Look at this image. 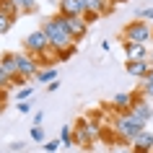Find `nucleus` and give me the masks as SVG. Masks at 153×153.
I'll return each mask as SVG.
<instances>
[{
    "label": "nucleus",
    "instance_id": "nucleus-13",
    "mask_svg": "<svg viewBox=\"0 0 153 153\" xmlns=\"http://www.w3.org/2000/svg\"><path fill=\"white\" fill-rule=\"evenodd\" d=\"M132 153H153V135L148 132V130H143V132L135 137V143H132Z\"/></svg>",
    "mask_w": 153,
    "mask_h": 153
},
{
    "label": "nucleus",
    "instance_id": "nucleus-27",
    "mask_svg": "<svg viewBox=\"0 0 153 153\" xmlns=\"http://www.w3.org/2000/svg\"><path fill=\"white\" fill-rule=\"evenodd\" d=\"M16 109H18L21 114H29V112H31V101H18Z\"/></svg>",
    "mask_w": 153,
    "mask_h": 153
},
{
    "label": "nucleus",
    "instance_id": "nucleus-36",
    "mask_svg": "<svg viewBox=\"0 0 153 153\" xmlns=\"http://www.w3.org/2000/svg\"><path fill=\"white\" fill-rule=\"evenodd\" d=\"M3 106H5V104H3V101H0V112H3Z\"/></svg>",
    "mask_w": 153,
    "mask_h": 153
},
{
    "label": "nucleus",
    "instance_id": "nucleus-10",
    "mask_svg": "<svg viewBox=\"0 0 153 153\" xmlns=\"http://www.w3.org/2000/svg\"><path fill=\"white\" fill-rule=\"evenodd\" d=\"M130 112L135 114L140 122H145V125L153 120V106H151V101H148V99H135V104H132V109H130Z\"/></svg>",
    "mask_w": 153,
    "mask_h": 153
},
{
    "label": "nucleus",
    "instance_id": "nucleus-31",
    "mask_svg": "<svg viewBox=\"0 0 153 153\" xmlns=\"http://www.w3.org/2000/svg\"><path fill=\"white\" fill-rule=\"evenodd\" d=\"M109 47H112V42H109V39L101 42V49H104V52H109Z\"/></svg>",
    "mask_w": 153,
    "mask_h": 153
},
{
    "label": "nucleus",
    "instance_id": "nucleus-4",
    "mask_svg": "<svg viewBox=\"0 0 153 153\" xmlns=\"http://www.w3.org/2000/svg\"><path fill=\"white\" fill-rule=\"evenodd\" d=\"M101 135V127H99L96 122H91L88 117H83L81 122H78V127H75V132H73V143L83 145V148H91L94 145V140Z\"/></svg>",
    "mask_w": 153,
    "mask_h": 153
},
{
    "label": "nucleus",
    "instance_id": "nucleus-19",
    "mask_svg": "<svg viewBox=\"0 0 153 153\" xmlns=\"http://www.w3.org/2000/svg\"><path fill=\"white\" fill-rule=\"evenodd\" d=\"M143 96L153 99V73H148V75L143 78Z\"/></svg>",
    "mask_w": 153,
    "mask_h": 153
},
{
    "label": "nucleus",
    "instance_id": "nucleus-5",
    "mask_svg": "<svg viewBox=\"0 0 153 153\" xmlns=\"http://www.w3.org/2000/svg\"><path fill=\"white\" fill-rule=\"evenodd\" d=\"M24 49L29 52V55L39 57L42 52H47V49H52V47H49V39H47V34L42 31V29H36V31H31V34H29V36L24 39Z\"/></svg>",
    "mask_w": 153,
    "mask_h": 153
},
{
    "label": "nucleus",
    "instance_id": "nucleus-28",
    "mask_svg": "<svg viewBox=\"0 0 153 153\" xmlns=\"http://www.w3.org/2000/svg\"><path fill=\"white\" fill-rule=\"evenodd\" d=\"M57 88H60V81H52V83H49V86H47V91H49V94H55Z\"/></svg>",
    "mask_w": 153,
    "mask_h": 153
},
{
    "label": "nucleus",
    "instance_id": "nucleus-35",
    "mask_svg": "<svg viewBox=\"0 0 153 153\" xmlns=\"http://www.w3.org/2000/svg\"><path fill=\"white\" fill-rule=\"evenodd\" d=\"M104 3H106V5H114V3H112V0H104Z\"/></svg>",
    "mask_w": 153,
    "mask_h": 153
},
{
    "label": "nucleus",
    "instance_id": "nucleus-15",
    "mask_svg": "<svg viewBox=\"0 0 153 153\" xmlns=\"http://www.w3.org/2000/svg\"><path fill=\"white\" fill-rule=\"evenodd\" d=\"M18 5V10H21V16H31V13H36L39 10V3L36 0H13Z\"/></svg>",
    "mask_w": 153,
    "mask_h": 153
},
{
    "label": "nucleus",
    "instance_id": "nucleus-6",
    "mask_svg": "<svg viewBox=\"0 0 153 153\" xmlns=\"http://www.w3.org/2000/svg\"><path fill=\"white\" fill-rule=\"evenodd\" d=\"M16 62H18V75L21 78H36L39 75V62H36V57L29 55V52H16Z\"/></svg>",
    "mask_w": 153,
    "mask_h": 153
},
{
    "label": "nucleus",
    "instance_id": "nucleus-21",
    "mask_svg": "<svg viewBox=\"0 0 153 153\" xmlns=\"http://www.w3.org/2000/svg\"><path fill=\"white\" fill-rule=\"evenodd\" d=\"M31 140H34V143H47V140H44V130H42V125H34V127H31Z\"/></svg>",
    "mask_w": 153,
    "mask_h": 153
},
{
    "label": "nucleus",
    "instance_id": "nucleus-3",
    "mask_svg": "<svg viewBox=\"0 0 153 153\" xmlns=\"http://www.w3.org/2000/svg\"><path fill=\"white\" fill-rule=\"evenodd\" d=\"M151 36H153V29L145 21H137V18L122 29V42L125 44H148Z\"/></svg>",
    "mask_w": 153,
    "mask_h": 153
},
{
    "label": "nucleus",
    "instance_id": "nucleus-33",
    "mask_svg": "<svg viewBox=\"0 0 153 153\" xmlns=\"http://www.w3.org/2000/svg\"><path fill=\"white\" fill-rule=\"evenodd\" d=\"M151 73H153V55H151Z\"/></svg>",
    "mask_w": 153,
    "mask_h": 153
},
{
    "label": "nucleus",
    "instance_id": "nucleus-1",
    "mask_svg": "<svg viewBox=\"0 0 153 153\" xmlns=\"http://www.w3.org/2000/svg\"><path fill=\"white\" fill-rule=\"evenodd\" d=\"M143 130H145V122H140L132 112H122V114H117V117L112 120V132L117 135L120 143L130 145V148H132L135 137L140 135Z\"/></svg>",
    "mask_w": 153,
    "mask_h": 153
},
{
    "label": "nucleus",
    "instance_id": "nucleus-18",
    "mask_svg": "<svg viewBox=\"0 0 153 153\" xmlns=\"http://www.w3.org/2000/svg\"><path fill=\"white\" fill-rule=\"evenodd\" d=\"M36 81H42V83H52V81H57V70L55 68H44V70H39V75H36Z\"/></svg>",
    "mask_w": 153,
    "mask_h": 153
},
{
    "label": "nucleus",
    "instance_id": "nucleus-7",
    "mask_svg": "<svg viewBox=\"0 0 153 153\" xmlns=\"http://www.w3.org/2000/svg\"><path fill=\"white\" fill-rule=\"evenodd\" d=\"M57 13L65 16V18H83L86 8H83L81 0H60L57 3Z\"/></svg>",
    "mask_w": 153,
    "mask_h": 153
},
{
    "label": "nucleus",
    "instance_id": "nucleus-2",
    "mask_svg": "<svg viewBox=\"0 0 153 153\" xmlns=\"http://www.w3.org/2000/svg\"><path fill=\"white\" fill-rule=\"evenodd\" d=\"M42 31L47 34L49 47L55 49V52H62V49H73V47H75V39H73L70 31L65 29L62 16H60V13H57V16H52V18H47V21L42 24Z\"/></svg>",
    "mask_w": 153,
    "mask_h": 153
},
{
    "label": "nucleus",
    "instance_id": "nucleus-22",
    "mask_svg": "<svg viewBox=\"0 0 153 153\" xmlns=\"http://www.w3.org/2000/svg\"><path fill=\"white\" fill-rule=\"evenodd\" d=\"M31 96H34V86H24V88H21V91L16 94V99H18V101H29Z\"/></svg>",
    "mask_w": 153,
    "mask_h": 153
},
{
    "label": "nucleus",
    "instance_id": "nucleus-24",
    "mask_svg": "<svg viewBox=\"0 0 153 153\" xmlns=\"http://www.w3.org/2000/svg\"><path fill=\"white\" fill-rule=\"evenodd\" d=\"M73 55H75V47H73V49H62V52H55V60H60V62H65V60H70Z\"/></svg>",
    "mask_w": 153,
    "mask_h": 153
},
{
    "label": "nucleus",
    "instance_id": "nucleus-23",
    "mask_svg": "<svg viewBox=\"0 0 153 153\" xmlns=\"http://www.w3.org/2000/svg\"><path fill=\"white\" fill-rule=\"evenodd\" d=\"M135 18L137 21H153V8H140L135 13Z\"/></svg>",
    "mask_w": 153,
    "mask_h": 153
},
{
    "label": "nucleus",
    "instance_id": "nucleus-25",
    "mask_svg": "<svg viewBox=\"0 0 153 153\" xmlns=\"http://www.w3.org/2000/svg\"><path fill=\"white\" fill-rule=\"evenodd\" d=\"M42 148H44L47 153H55V151H60V148H62V143H60V140H47Z\"/></svg>",
    "mask_w": 153,
    "mask_h": 153
},
{
    "label": "nucleus",
    "instance_id": "nucleus-34",
    "mask_svg": "<svg viewBox=\"0 0 153 153\" xmlns=\"http://www.w3.org/2000/svg\"><path fill=\"white\" fill-rule=\"evenodd\" d=\"M47 3H52V5H55V3H60V0H47Z\"/></svg>",
    "mask_w": 153,
    "mask_h": 153
},
{
    "label": "nucleus",
    "instance_id": "nucleus-11",
    "mask_svg": "<svg viewBox=\"0 0 153 153\" xmlns=\"http://www.w3.org/2000/svg\"><path fill=\"white\" fill-rule=\"evenodd\" d=\"M135 99H137L135 94H114L109 104H112V109H114L117 114H122V112H130V109H132Z\"/></svg>",
    "mask_w": 153,
    "mask_h": 153
},
{
    "label": "nucleus",
    "instance_id": "nucleus-30",
    "mask_svg": "<svg viewBox=\"0 0 153 153\" xmlns=\"http://www.w3.org/2000/svg\"><path fill=\"white\" fill-rule=\"evenodd\" d=\"M42 120H44V114H42V112L34 114V125H42Z\"/></svg>",
    "mask_w": 153,
    "mask_h": 153
},
{
    "label": "nucleus",
    "instance_id": "nucleus-20",
    "mask_svg": "<svg viewBox=\"0 0 153 153\" xmlns=\"http://www.w3.org/2000/svg\"><path fill=\"white\" fill-rule=\"evenodd\" d=\"M10 26H13V18H8L5 13H0V36H3V34H8Z\"/></svg>",
    "mask_w": 153,
    "mask_h": 153
},
{
    "label": "nucleus",
    "instance_id": "nucleus-12",
    "mask_svg": "<svg viewBox=\"0 0 153 153\" xmlns=\"http://www.w3.org/2000/svg\"><path fill=\"white\" fill-rule=\"evenodd\" d=\"M0 68H3V73L8 75L10 81H16V78H18V62H16V52H5V55L0 57Z\"/></svg>",
    "mask_w": 153,
    "mask_h": 153
},
{
    "label": "nucleus",
    "instance_id": "nucleus-17",
    "mask_svg": "<svg viewBox=\"0 0 153 153\" xmlns=\"http://www.w3.org/2000/svg\"><path fill=\"white\" fill-rule=\"evenodd\" d=\"M60 143L65 145V148H70L73 143V125H62V130H60Z\"/></svg>",
    "mask_w": 153,
    "mask_h": 153
},
{
    "label": "nucleus",
    "instance_id": "nucleus-8",
    "mask_svg": "<svg viewBox=\"0 0 153 153\" xmlns=\"http://www.w3.org/2000/svg\"><path fill=\"white\" fill-rule=\"evenodd\" d=\"M62 24H65V29L70 31V36H73L75 42L83 39V36H86V31H88L86 18H65V16H62Z\"/></svg>",
    "mask_w": 153,
    "mask_h": 153
},
{
    "label": "nucleus",
    "instance_id": "nucleus-9",
    "mask_svg": "<svg viewBox=\"0 0 153 153\" xmlns=\"http://www.w3.org/2000/svg\"><path fill=\"white\" fill-rule=\"evenodd\" d=\"M125 47V62H140V60H151L145 44H122Z\"/></svg>",
    "mask_w": 153,
    "mask_h": 153
},
{
    "label": "nucleus",
    "instance_id": "nucleus-32",
    "mask_svg": "<svg viewBox=\"0 0 153 153\" xmlns=\"http://www.w3.org/2000/svg\"><path fill=\"white\" fill-rule=\"evenodd\" d=\"M112 3H114V5H117V3H127V0H112Z\"/></svg>",
    "mask_w": 153,
    "mask_h": 153
},
{
    "label": "nucleus",
    "instance_id": "nucleus-16",
    "mask_svg": "<svg viewBox=\"0 0 153 153\" xmlns=\"http://www.w3.org/2000/svg\"><path fill=\"white\" fill-rule=\"evenodd\" d=\"M0 13H5V16L13 18V21L21 16V10H18V5L13 3V0H0Z\"/></svg>",
    "mask_w": 153,
    "mask_h": 153
},
{
    "label": "nucleus",
    "instance_id": "nucleus-14",
    "mask_svg": "<svg viewBox=\"0 0 153 153\" xmlns=\"http://www.w3.org/2000/svg\"><path fill=\"white\" fill-rule=\"evenodd\" d=\"M127 73L132 78H140L143 81L145 75L151 73V60H140V62H127Z\"/></svg>",
    "mask_w": 153,
    "mask_h": 153
},
{
    "label": "nucleus",
    "instance_id": "nucleus-29",
    "mask_svg": "<svg viewBox=\"0 0 153 153\" xmlns=\"http://www.w3.org/2000/svg\"><path fill=\"white\" fill-rule=\"evenodd\" d=\"M10 148H13V151H24V148H26V145H24V143H21V140H16V143H13V145H10Z\"/></svg>",
    "mask_w": 153,
    "mask_h": 153
},
{
    "label": "nucleus",
    "instance_id": "nucleus-26",
    "mask_svg": "<svg viewBox=\"0 0 153 153\" xmlns=\"http://www.w3.org/2000/svg\"><path fill=\"white\" fill-rule=\"evenodd\" d=\"M0 88H5V91H8V88H13V81H10L5 73H3V68H0Z\"/></svg>",
    "mask_w": 153,
    "mask_h": 153
}]
</instances>
